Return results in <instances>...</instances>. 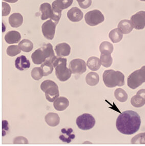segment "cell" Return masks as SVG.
Segmentation results:
<instances>
[{
    "label": "cell",
    "instance_id": "1",
    "mask_svg": "<svg viewBox=\"0 0 145 146\" xmlns=\"http://www.w3.org/2000/svg\"><path fill=\"white\" fill-rule=\"evenodd\" d=\"M141 119L135 111H124L118 116L116 127L118 131L125 135H132L138 132L140 128Z\"/></svg>",
    "mask_w": 145,
    "mask_h": 146
},
{
    "label": "cell",
    "instance_id": "2",
    "mask_svg": "<svg viewBox=\"0 0 145 146\" xmlns=\"http://www.w3.org/2000/svg\"><path fill=\"white\" fill-rule=\"evenodd\" d=\"M103 80L105 86L108 88L125 85V76L120 71L107 70L103 73Z\"/></svg>",
    "mask_w": 145,
    "mask_h": 146
},
{
    "label": "cell",
    "instance_id": "3",
    "mask_svg": "<svg viewBox=\"0 0 145 146\" xmlns=\"http://www.w3.org/2000/svg\"><path fill=\"white\" fill-rule=\"evenodd\" d=\"M55 69V74L57 78L61 82L67 81L71 76V72L66 67L67 59L61 57L57 58L53 63Z\"/></svg>",
    "mask_w": 145,
    "mask_h": 146
},
{
    "label": "cell",
    "instance_id": "4",
    "mask_svg": "<svg viewBox=\"0 0 145 146\" xmlns=\"http://www.w3.org/2000/svg\"><path fill=\"white\" fill-rule=\"evenodd\" d=\"M41 90L45 93L47 101L53 102L60 96L59 87L55 82L47 80L42 82L41 85Z\"/></svg>",
    "mask_w": 145,
    "mask_h": 146
},
{
    "label": "cell",
    "instance_id": "5",
    "mask_svg": "<svg viewBox=\"0 0 145 146\" xmlns=\"http://www.w3.org/2000/svg\"><path fill=\"white\" fill-rule=\"evenodd\" d=\"M144 83H145V66L133 72L127 78L128 86L132 89H136Z\"/></svg>",
    "mask_w": 145,
    "mask_h": 146
},
{
    "label": "cell",
    "instance_id": "6",
    "mask_svg": "<svg viewBox=\"0 0 145 146\" xmlns=\"http://www.w3.org/2000/svg\"><path fill=\"white\" fill-rule=\"evenodd\" d=\"M76 123L78 128L83 130H88L95 126V119L90 114L84 113L78 117Z\"/></svg>",
    "mask_w": 145,
    "mask_h": 146
},
{
    "label": "cell",
    "instance_id": "7",
    "mask_svg": "<svg viewBox=\"0 0 145 146\" xmlns=\"http://www.w3.org/2000/svg\"><path fill=\"white\" fill-rule=\"evenodd\" d=\"M85 20L88 25L95 26L103 22L105 18L100 10L95 9L88 12L85 15Z\"/></svg>",
    "mask_w": 145,
    "mask_h": 146
},
{
    "label": "cell",
    "instance_id": "8",
    "mask_svg": "<svg viewBox=\"0 0 145 146\" xmlns=\"http://www.w3.org/2000/svg\"><path fill=\"white\" fill-rule=\"evenodd\" d=\"M57 25V24L51 19L43 23L42 26V30L45 38L49 40H53L55 35Z\"/></svg>",
    "mask_w": 145,
    "mask_h": 146
},
{
    "label": "cell",
    "instance_id": "9",
    "mask_svg": "<svg viewBox=\"0 0 145 146\" xmlns=\"http://www.w3.org/2000/svg\"><path fill=\"white\" fill-rule=\"evenodd\" d=\"M69 69L73 74H82L86 71V64L82 59H74L70 62Z\"/></svg>",
    "mask_w": 145,
    "mask_h": 146
},
{
    "label": "cell",
    "instance_id": "10",
    "mask_svg": "<svg viewBox=\"0 0 145 146\" xmlns=\"http://www.w3.org/2000/svg\"><path fill=\"white\" fill-rule=\"evenodd\" d=\"M131 22L135 29H143L145 27V11H140L133 15Z\"/></svg>",
    "mask_w": 145,
    "mask_h": 146
},
{
    "label": "cell",
    "instance_id": "11",
    "mask_svg": "<svg viewBox=\"0 0 145 146\" xmlns=\"http://www.w3.org/2000/svg\"><path fill=\"white\" fill-rule=\"evenodd\" d=\"M73 0H56L52 4V8L55 14L61 15L62 10L67 9L72 4Z\"/></svg>",
    "mask_w": 145,
    "mask_h": 146
},
{
    "label": "cell",
    "instance_id": "12",
    "mask_svg": "<svg viewBox=\"0 0 145 146\" xmlns=\"http://www.w3.org/2000/svg\"><path fill=\"white\" fill-rule=\"evenodd\" d=\"M40 11L42 13L41 19L45 20L50 18L51 20L55 22V15L53 8L48 3H44L41 5Z\"/></svg>",
    "mask_w": 145,
    "mask_h": 146
},
{
    "label": "cell",
    "instance_id": "13",
    "mask_svg": "<svg viewBox=\"0 0 145 146\" xmlns=\"http://www.w3.org/2000/svg\"><path fill=\"white\" fill-rule=\"evenodd\" d=\"M131 104L136 108H140L145 105V89H140L137 92L136 95L131 99Z\"/></svg>",
    "mask_w": 145,
    "mask_h": 146
},
{
    "label": "cell",
    "instance_id": "14",
    "mask_svg": "<svg viewBox=\"0 0 145 146\" xmlns=\"http://www.w3.org/2000/svg\"><path fill=\"white\" fill-rule=\"evenodd\" d=\"M31 58L34 64L40 65L47 60V56L42 47L39 48L32 54Z\"/></svg>",
    "mask_w": 145,
    "mask_h": 146
},
{
    "label": "cell",
    "instance_id": "15",
    "mask_svg": "<svg viewBox=\"0 0 145 146\" xmlns=\"http://www.w3.org/2000/svg\"><path fill=\"white\" fill-rule=\"evenodd\" d=\"M67 17L71 22H78L83 19V13L79 8L74 7L68 11Z\"/></svg>",
    "mask_w": 145,
    "mask_h": 146
},
{
    "label": "cell",
    "instance_id": "16",
    "mask_svg": "<svg viewBox=\"0 0 145 146\" xmlns=\"http://www.w3.org/2000/svg\"><path fill=\"white\" fill-rule=\"evenodd\" d=\"M55 51L59 57H64L70 54L71 47L67 43H60L55 46Z\"/></svg>",
    "mask_w": 145,
    "mask_h": 146
},
{
    "label": "cell",
    "instance_id": "17",
    "mask_svg": "<svg viewBox=\"0 0 145 146\" xmlns=\"http://www.w3.org/2000/svg\"><path fill=\"white\" fill-rule=\"evenodd\" d=\"M15 66L19 70H27L30 68V62L24 56H18L15 60Z\"/></svg>",
    "mask_w": 145,
    "mask_h": 146
},
{
    "label": "cell",
    "instance_id": "18",
    "mask_svg": "<svg viewBox=\"0 0 145 146\" xmlns=\"http://www.w3.org/2000/svg\"><path fill=\"white\" fill-rule=\"evenodd\" d=\"M21 39V34L17 31H10L8 32L5 35V41L9 44L19 43Z\"/></svg>",
    "mask_w": 145,
    "mask_h": 146
},
{
    "label": "cell",
    "instance_id": "19",
    "mask_svg": "<svg viewBox=\"0 0 145 146\" xmlns=\"http://www.w3.org/2000/svg\"><path fill=\"white\" fill-rule=\"evenodd\" d=\"M69 105V102L65 97L61 96L55 100L53 103L54 108L58 111H62L67 108Z\"/></svg>",
    "mask_w": 145,
    "mask_h": 146
},
{
    "label": "cell",
    "instance_id": "20",
    "mask_svg": "<svg viewBox=\"0 0 145 146\" xmlns=\"http://www.w3.org/2000/svg\"><path fill=\"white\" fill-rule=\"evenodd\" d=\"M10 26L13 28H18L22 25L23 17L19 13H14L10 15L8 19Z\"/></svg>",
    "mask_w": 145,
    "mask_h": 146
},
{
    "label": "cell",
    "instance_id": "21",
    "mask_svg": "<svg viewBox=\"0 0 145 146\" xmlns=\"http://www.w3.org/2000/svg\"><path fill=\"white\" fill-rule=\"evenodd\" d=\"M118 29L123 34L127 35L131 33L133 29L131 22L128 20H123L120 22L118 25Z\"/></svg>",
    "mask_w": 145,
    "mask_h": 146
},
{
    "label": "cell",
    "instance_id": "22",
    "mask_svg": "<svg viewBox=\"0 0 145 146\" xmlns=\"http://www.w3.org/2000/svg\"><path fill=\"white\" fill-rule=\"evenodd\" d=\"M46 123L51 127L58 126L60 123V118L58 114L55 113H49L45 117Z\"/></svg>",
    "mask_w": 145,
    "mask_h": 146
},
{
    "label": "cell",
    "instance_id": "23",
    "mask_svg": "<svg viewBox=\"0 0 145 146\" xmlns=\"http://www.w3.org/2000/svg\"><path fill=\"white\" fill-rule=\"evenodd\" d=\"M101 64L100 60L95 56L90 57L87 62L88 67L92 71L98 70L100 68Z\"/></svg>",
    "mask_w": 145,
    "mask_h": 146
},
{
    "label": "cell",
    "instance_id": "24",
    "mask_svg": "<svg viewBox=\"0 0 145 146\" xmlns=\"http://www.w3.org/2000/svg\"><path fill=\"white\" fill-rule=\"evenodd\" d=\"M72 131L73 130L71 128L68 129L67 130L63 129L61 130L62 134L61 135L59 138L63 141L69 143L73 139L75 138V135L74 134H71Z\"/></svg>",
    "mask_w": 145,
    "mask_h": 146
},
{
    "label": "cell",
    "instance_id": "25",
    "mask_svg": "<svg viewBox=\"0 0 145 146\" xmlns=\"http://www.w3.org/2000/svg\"><path fill=\"white\" fill-rule=\"evenodd\" d=\"M100 77L98 73L90 72L88 73L86 77V82L90 86H96L99 82Z\"/></svg>",
    "mask_w": 145,
    "mask_h": 146
},
{
    "label": "cell",
    "instance_id": "26",
    "mask_svg": "<svg viewBox=\"0 0 145 146\" xmlns=\"http://www.w3.org/2000/svg\"><path fill=\"white\" fill-rule=\"evenodd\" d=\"M109 37L113 43L120 42L123 39V33L118 28H115L110 31Z\"/></svg>",
    "mask_w": 145,
    "mask_h": 146
},
{
    "label": "cell",
    "instance_id": "27",
    "mask_svg": "<svg viewBox=\"0 0 145 146\" xmlns=\"http://www.w3.org/2000/svg\"><path fill=\"white\" fill-rule=\"evenodd\" d=\"M102 65L106 68L110 67L113 62V58L110 53H101L100 56Z\"/></svg>",
    "mask_w": 145,
    "mask_h": 146
},
{
    "label": "cell",
    "instance_id": "28",
    "mask_svg": "<svg viewBox=\"0 0 145 146\" xmlns=\"http://www.w3.org/2000/svg\"><path fill=\"white\" fill-rule=\"evenodd\" d=\"M19 46L20 47L21 50L25 52H29L32 51L33 48V43L30 40L27 39H24L21 41Z\"/></svg>",
    "mask_w": 145,
    "mask_h": 146
},
{
    "label": "cell",
    "instance_id": "29",
    "mask_svg": "<svg viewBox=\"0 0 145 146\" xmlns=\"http://www.w3.org/2000/svg\"><path fill=\"white\" fill-rule=\"evenodd\" d=\"M114 96L115 98L121 103L125 102L127 100V93L122 88H118L115 90Z\"/></svg>",
    "mask_w": 145,
    "mask_h": 146
},
{
    "label": "cell",
    "instance_id": "30",
    "mask_svg": "<svg viewBox=\"0 0 145 146\" xmlns=\"http://www.w3.org/2000/svg\"><path fill=\"white\" fill-rule=\"evenodd\" d=\"M113 49H114V47L112 44L107 41L103 42L100 44V50L101 53L111 54L112 53Z\"/></svg>",
    "mask_w": 145,
    "mask_h": 146
},
{
    "label": "cell",
    "instance_id": "31",
    "mask_svg": "<svg viewBox=\"0 0 145 146\" xmlns=\"http://www.w3.org/2000/svg\"><path fill=\"white\" fill-rule=\"evenodd\" d=\"M41 68L42 69L44 76H49V74L52 73L53 70V64L47 61L42 64L41 66Z\"/></svg>",
    "mask_w": 145,
    "mask_h": 146
},
{
    "label": "cell",
    "instance_id": "32",
    "mask_svg": "<svg viewBox=\"0 0 145 146\" xmlns=\"http://www.w3.org/2000/svg\"><path fill=\"white\" fill-rule=\"evenodd\" d=\"M21 49L19 46L11 45L7 49V54L10 56H15L21 53Z\"/></svg>",
    "mask_w": 145,
    "mask_h": 146
},
{
    "label": "cell",
    "instance_id": "33",
    "mask_svg": "<svg viewBox=\"0 0 145 146\" xmlns=\"http://www.w3.org/2000/svg\"><path fill=\"white\" fill-rule=\"evenodd\" d=\"M31 76L34 80L36 81H39L44 76L42 69L41 67H35L33 68L31 71Z\"/></svg>",
    "mask_w": 145,
    "mask_h": 146
},
{
    "label": "cell",
    "instance_id": "34",
    "mask_svg": "<svg viewBox=\"0 0 145 146\" xmlns=\"http://www.w3.org/2000/svg\"><path fill=\"white\" fill-rule=\"evenodd\" d=\"M131 144H145V132L135 135L131 139Z\"/></svg>",
    "mask_w": 145,
    "mask_h": 146
},
{
    "label": "cell",
    "instance_id": "35",
    "mask_svg": "<svg viewBox=\"0 0 145 146\" xmlns=\"http://www.w3.org/2000/svg\"><path fill=\"white\" fill-rule=\"evenodd\" d=\"M80 8L87 9L92 4V0H76Z\"/></svg>",
    "mask_w": 145,
    "mask_h": 146
},
{
    "label": "cell",
    "instance_id": "36",
    "mask_svg": "<svg viewBox=\"0 0 145 146\" xmlns=\"http://www.w3.org/2000/svg\"><path fill=\"white\" fill-rule=\"evenodd\" d=\"M11 8L10 5H8L6 3H2V15L3 16H7L10 13Z\"/></svg>",
    "mask_w": 145,
    "mask_h": 146
},
{
    "label": "cell",
    "instance_id": "37",
    "mask_svg": "<svg viewBox=\"0 0 145 146\" xmlns=\"http://www.w3.org/2000/svg\"><path fill=\"white\" fill-rule=\"evenodd\" d=\"M28 141L26 138L23 136H19L17 137H15L13 141V144H27Z\"/></svg>",
    "mask_w": 145,
    "mask_h": 146
},
{
    "label": "cell",
    "instance_id": "38",
    "mask_svg": "<svg viewBox=\"0 0 145 146\" xmlns=\"http://www.w3.org/2000/svg\"><path fill=\"white\" fill-rule=\"evenodd\" d=\"M3 1L7 2L10 3H15L18 1V0H3Z\"/></svg>",
    "mask_w": 145,
    "mask_h": 146
},
{
    "label": "cell",
    "instance_id": "39",
    "mask_svg": "<svg viewBox=\"0 0 145 146\" xmlns=\"http://www.w3.org/2000/svg\"><path fill=\"white\" fill-rule=\"evenodd\" d=\"M140 1H144V2H145V0H140Z\"/></svg>",
    "mask_w": 145,
    "mask_h": 146
}]
</instances>
